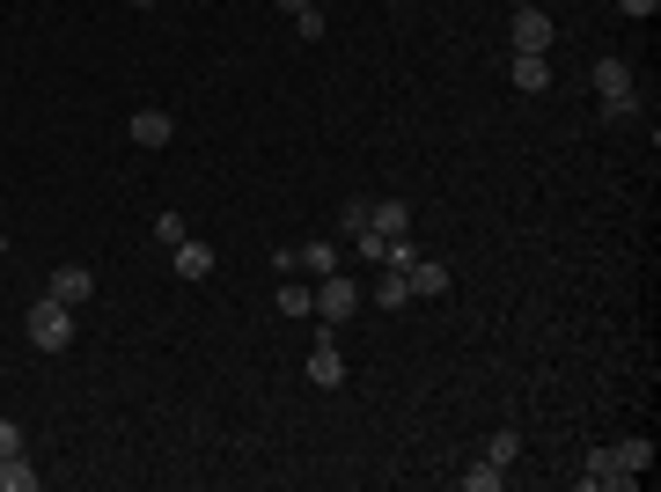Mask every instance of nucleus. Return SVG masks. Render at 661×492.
Returning <instances> with one entry per match:
<instances>
[{"mask_svg":"<svg viewBox=\"0 0 661 492\" xmlns=\"http://www.w3.org/2000/svg\"><path fill=\"white\" fill-rule=\"evenodd\" d=\"M508 81L522 89V96H544V89H551V59H544V52H514V59H508Z\"/></svg>","mask_w":661,"mask_h":492,"instance_id":"nucleus-8","label":"nucleus"},{"mask_svg":"<svg viewBox=\"0 0 661 492\" xmlns=\"http://www.w3.org/2000/svg\"><path fill=\"white\" fill-rule=\"evenodd\" d=\"M280 8H287V15H301V8H309V0H280Z\"/></svg>","mask_w":661,"mask_h":492,"instance_id":"nucleus-25","label":"nucleus"},{"mask_svg":"<svg viewBox=\"0 0 661 492\" xmlns=\"http://www.w3.org/2000/svg\"><path fill=\"white\" fill-rule=\"evenodd\" d=\"M125 8H155V0H125Z\"/></svg>","mask_w":661,"mask_h":492,"instance_id":"nucleus-26","label":"nucleus"},{"mask_svg":"<svg viewBox=\"0 0 661 492\" xmlns=\"http://www.w3.org/2000/svg\"><path fill=\"white\" fill-rule=\"evenodd\" d=\"M0 492H37V464H30L23 448H15V456H0Z\"/></svg>","mask_w":661,"mask_h":492,"instance_id":"nucleus-14","label":"nucleus"},{"mask_svg":"<svg viewBox=\"0 0 661 492\" xmlns=\"http://www.w3.org/2000/svg\"><path fill=\"white\" fill-rule=\"evenodd\" d=\"M353 309H361V287H353L345 272H323L317 279V323H345Z\"/></svg>","mask_w":661,"mask_h":492,"instance_id":"nucleus-4","label":"nucleus"},{"mask_svg":"<svg viewBox=\"0 0 661 492\" xmlns=\"http://www.w3.org/2000/svg\"><path fill=\"white\" fill-rule=\"evenodd\" d=\"M184 236H192V228H184V214H155V243H184Z\"/></svg>","mask_w":661,"mask_h":492,"instance_id":"nucleus-20","label":"nucleus"},{"mask_svg":"<svg viewBox=\"0 0 661 492\" xmlns=\"http://www.w3.org/2000/svg\"><path fill=\"white\" fill-rule=\"evenodd\" d=\"M294 30H301V37H309V45H317V37H323V30H331V23H323V8H317V0H309V8H301V15H294Z\"/></svg>","mask_w":661,"mask_h":492,"instance_id":"nucleus-22","label":"nucleus"},{"mask_svg":"<svg viewBox=\"0 0 661 492\" xmlns=\"http://www.w3.org/2000/svg\"><path fill=\"white\" fill-rule=\"evenodd\" d=\"M617 8H625V15H632V23H647V15H654L661 0H617Z\"/></svg>","mask_w":661,"mask_h":492,"instance_id":"nucleus-24","label":"nucleus"},{"mask_svg":"<svg viewBox=\"0 0 661 492\" xmlns=\"http://www.w3.org/2000/svg\"><path fill=\"white\" fill-rule=\"evenodd\" d=\"M15 448H23V426H15V419L0 412V456H15Z\"/></svg>","mask_w":661,"mask_h":492,"instance_id":"nucleus-23","label":"nucleus"},{"mask_svg":"<svg viewBox=\"0 0 661 492\" xmlns=\"http://www.w3.org/2000/svg\"><path fill=\"white\" fill-rule=\"evenodd\" d=\"M23 339L37 345V353H67V345H73V309H67L59 295L30 301V317H23Z\"/></svg>","mask_w":661,"mask_h":492,"instance_id":"nucleus-2","label":"nucleus"},{"mask_svg":"<svg viewBox=\"0 0 661 492\" xmlns=\"http://www.w3.org/2000/svg\"><path fill=\"white\" fill-rule=\"evenodd\" d=\"M125 133H133V148L155 155V148H170V140H176V118L162 111V103H140V111L125 118Z\"/></svg>","mask_w":661,"mask_h":492,"instance_id":"nucleus-5","label":"nucleus"},{"mask_svg":"<svg viewBox=\"0 0 661 492\" xmlns=\"http://www.w3.org/2000/svg\"><path fill=\"white\" fill-rule=\"evenodd\" d=\"M170 258H176V279H214V265H220V258H214V243H198V236H184V243H176Z\"/></svg>","mask_w":661,"mask_h":492,"instance_id":"nucleus-11","label":"nucleus"},{"mask_svg":"<svg viewBox=\"0 0 661 492\" xmlns=\"http://www.w3.org/2000/svg\"><path fill=\"white\" fill-rule=\"evenodd\" d=\"M404 279H412V301L448 295V265H434V258H412V265H404Z\"/></svg>","mask_w":661,"mask_h":492,"instance_id":"nucleus-12","label":"nucleus"},{"mask_svg":"<svg viewBox=\"0 0 661 492\" xmlns=\"http://www.w3.org/2000/svg\"><path fill=\"white\" fill-rule=\"evenodd\" d=\"M514 456H522V434H514V426H500V434L486 442V464H500V470H508Z\"/></svg>","mask_w":661,"mask_h":492,"instance_id":"nucleus-18","label":"nucleus"},{"mask_svg":"<svg viewBox=\"0 0 661 492\" xmlns=\"http://www.w3.org/2000/svg\"><path fill=\"white\" fill-rule=\"evenodd\" d=\"M309 382H317V390H339L345 382V353L331 345V323H323V339L309 345Z\"/></svg>","mask_w":661,"mask_h":492,"instance_id":"nucleus-7","label":"nucleus"},{"mask_svg":"<svg viewBox=\"0 0 661 492\" xmlns=\"http://www.w3.org/2000/svg\"><path fill=\"white\" fill-rule=\"evenodd\" d=\"M272 309H280V317H317V287H280Z\"/></svg>","mask_w":661,"mask_h":492,"instance_id":"nucleus-16","label":"nucleus"},{"mask_svg":"<svg viewBox=\"0 0 661 492\" xmlns=\"http://www.w3.org/2000/svg\"><path fill=\"white\" fill-rule=\"evenodd\" d=\"M508 37H514V52H551V37H559V23H551L544 8H514Z\"/></svg>","mask_w":661,"mask_h":492,"instance_id":"nucleus-6","label":"nucleus"},{"mask_svg":"<svg viewBox=\"0 0 661 492\" xmlns=\"http://www.w3.org/2000/svg\"><path fill=\"white\" fill-rule=\"evenodd\" d=\"M339 228H345V236H367V198H345V206H339Z\"/></svg>","mask_w":661,"mask_h":492,"instance_id":"nucleus-21","label":"nucleus"},{"mask_svg":"<svg viewBox=\"0 0 661 492\" xmlns=\"http://www.w3.org/2000/svg\"><path fill=\"white\" fill-rule=\"evenodd\" d=\"M611 456H617V470H632V478H639V470H654V442H647V434H632V442H617Z\"/></svg>","mask_w":661,"mask_h":492,"instance_id":"nucleus-15","label":"nucleus"},{"mask_svg":"<svg viewBox=\"0 0 661 492\" xmlns=\"http://www.w3.org/2000/svg\"><path fill=\"white\" fill-rule=\"evenodd\" d=\"M573 485H581V492H632L639 478H632V470H617L611 448H588V464L573 470Z\"/></svg>","mask_w":661,"mask_h":492,"instance_id":"nucleus-3","label":"nucleus"},{"mask_svg":"<svg viewBox=\"0 0 661 492\" xmlns=\"http://www.w3.org/2000/svg\"><path fill=\"white\" fill-rule=\"evenodd\" d=\"M0 258H8V236H0Z\"/></svg>","mask_w":661,"mask_h":492,"instance_id":"nucleus-27","label":"nucleus"},{"mask_svg":"<svg viewBox=\"0 0 661 492\" xmlns=\"http://www.w3.org/2000/svg\"><path fill=\"white\" fill-rule=\"evenodd\" d=\"M301 265L317 272V279H323V272H339V243H309V250H301Z\"/></svg>","mask_w":661,"mask_h":492,"instance_id":"nucleus-19","label":"nucleus"},{"mask_svg":"<svg viewBox=\"0 0 661 492\" xmlns=\"http://www.w3.org/2000/svg\"><path fill=\"white\" fill-rule=\"evenodd\" d=\"M404 228H412V206H404V198H367V236H404Z\"/></svg>","mask_w":661,"mask_h":492,"instance_id":"nucleus-9","label":"nucleus"},{"mask_svg":"<svg viewBox=\"0 0 661 492\" xmlns=\"http://www.w3.org/2000/svg\"><path fill=\"white\" fill-rule=\"evenodd\" d=\"M45 295H59L67 309H81V301L96 295V272H89V265H59V272H52V287H45Z\"/></svg>","mask_w":661,"mask_h":492,"instance_id":"nucleus-10","label":"nucleus"},{"mask_svg":"<svg viewBox=\"0 0 661 492\" xmlns=\"http://www.w3.org/2000/svg\"><path fill=\"white\" fill-rule=\"evenodd\" d=\"M367 301H383V309H404V301H412V279H404L397 265H383V279L367 287Z\"/></svg>","mask_w":661,"mask_h":492,"instance_id":"nucleus-13","label":"nucleus"},{"mask_svg":"<svg viewBox=\"0 0 661 492\" xmlns=\"http://www.w3.org/2000/svg\"><path fill=\"white\" fill-rule=\"evenodd\" d=\"M595 89H603V118H611V125H632V118H639V81H632V59L603 52V59H595Z\"/></svg>","mask_w":661,"mask_h":492,"instance_id":"nucleus-1","label":"nucleus"},{"mask_svg":"<svg viewBox=\"0 0 661 492\" xmlns=\"http://www.w3.org/2000/svg\"><path fill=\"white\" fill-rule=\"evenodd\" d=\"M456 485H464V492H500V485H508V470H500V464H470Z\"/></svg>","mask_w":661,"mask_h":492,"instance_id":"nucleus-17","label":"nucleus"}]
</instances>
